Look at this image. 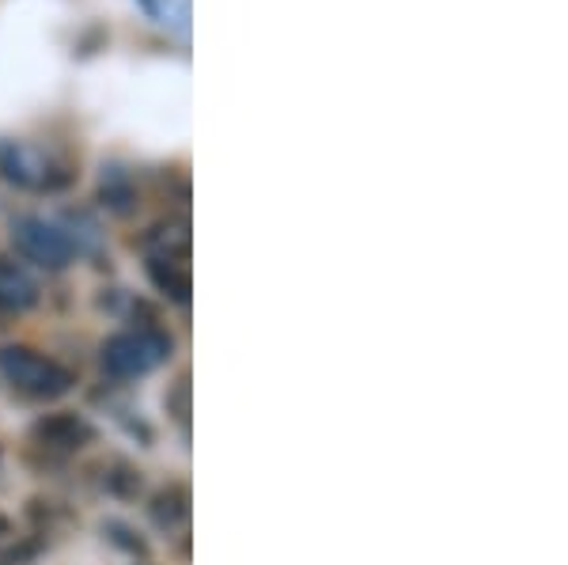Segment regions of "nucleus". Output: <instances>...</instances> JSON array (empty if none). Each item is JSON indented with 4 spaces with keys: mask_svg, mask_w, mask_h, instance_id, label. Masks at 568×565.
<instances>
[{
    "mask_svg": "<svg viewBox=\"0 0 568 565\" xmlns=\"http://www.w3.org/2000/svg\"><path fill=\"white\" fill-rule=\"evenodd\" d=\"M0 179L12 182L20 190H34V194H58L65 190L77 171L72 163L53 149L31 141H0Z\"/></svg>",
    "mask_w": 568,
    "mask_h": 565,
    "instance_id": "1",
    "label": "nucleus"
},
{
    "mask_svg": "<svg viewBox=\"0 0 568 565\" xmlns=\"http://www.w3.org/2000/svg\"><path fill=\"white\" fill-rule=\"evenodd\" d=\"M168 357H171V334L152 323H141V326H133V331L114 334V339L103 345V369L118 380L149 376V372L160 369Z\"/></svg>",
    "mask_w": 568,
    "mask_h": 565,
    "instance_id": "2",
    "label": "nucleus"
},
{
    "mask_svg": "<svg viewBox=\"0 0 568 565\" xmlns=\"http://www.w3.org/2000/svg\"><path fill=\"white\" fill-rule=\"evenodd\" d=\"M0 376L27 398H61L72 387L69 369L34 353L31 345H4L0 350Z\"/></svg>",
    "mask_w": 568,
    "mask_h": 565,
    "instance_id": "3",
    "label": "nucleus"
},
{
    "mask_svg": "<svg viewBox=\"0 0 568 565\" xmlns=\"http://www.w3.org/2000/svg\"><path fill=\"white\" fill-rule=\"evenodd\" d=\"M12 243L23 259H31L34 266H42V270H65L69 262L77 259V248H72L65 228L42 221V216H16Z\"/></svg>",
    "mask_w": 568,
    "mask_h": 565,
    "instance_id": "4",
    "label": "nucleus"
},
{
    "mask_svg": "<svg viewBox=\"0 0 568 565\" xmlns=\"http://www.w3.org/2000/svg\"><path fill=\"white\" fill-rule=\"evenodd\" d=\"M91 436H95V430H91L80 414H45L31 430V441L39 444L45 455H58V460L77 455L84 444H91Z\"/></svg>",
    "mask_w": 568,
    "mask_h": 565,
    "instance_id": "5",
    "label": "nucleus"
},
{
    "mask_svg": "<svg viewBox=\"0 0 568 565\" xmlns=\"http://www.w3.org/2000/svg\"><path fill=\"white\" fill-rule=\"evenodd\" d=\"M141 248L149 259H190V221L186 216L155 221L149 232H144Z\"/></svg>",
    "mask_w": 568,
    "mask_h": 565,
    "instance_id": "6",
    "label": "nucleus"
},
{
    "mask_svg": "<svg viewBox=\"0 0 568 565\" xmlns=\"http://www.w3.org/2000/svg\"><path fill=\"white\" fill-rule=\"evenodd\" d=\"M39 304V281L20 262L0 259V312H27Z\"/></svg>",
    "mask_w": 568,
    "mask_h": 565,
    "instance_id": "7",
    "label": "nucleus"
},
{
    "mask_svg": "<svg viewBox=\"0 0 568 565\" xmlns=\"http://www.w3.org/2000/svg\"><path fill=\"white\" fill-rule=\"evenodd\" d=\"M149 278L168 300L186 304L194 285H190V259H149Z\"/></svg>",
    "mask_w": 568,
    "mask_h": 565,
    "instance_id": "8",
    "label": "nucleus"
},
{
    "mask_svg": "<svg viewBox=\"0 0 568 565\" xmlns=\"http://www.w3.org/2000/svg\"><path fill=\"white\" fill-rule=\"evenodd\" d=\"M99 202H103L110 213H133L136 209V182L122 163H106L103 179H99Z\"/></svg>",
    "mask_w": 568,
    "mask_h": 565,
    "instance_id": "9",
    "label": "nucleus"
},
{
    "mask_svg": "<svg viewBox=\"0 0 568 565\" xmlns=\"http://www.w3.org/2000/svg\"><path fill=\"white\" fill-rule=\"evenodd\" d=\"M190 516V497L182 486H168L152 497V521L160 527H175Z\"/></svg>",
    "mask_w": 568,
    "mask_h": 565,
    "instance_id": "10",
    "label": "nucleus"
},
{
    "mask_svg": "<svg viewBox=\"0 0 568 565\" xmlns=\"http://www.w3.org/2000/svg\"><path fill=\"white\" fill-rule=\"evenodd\" d=\"M168 410H171V417L179 422V430L186 433L190 430V380L186 376H182L175 384V391L168 395Z\"/></svg>",
    "mask_w": 568,
    "mask_h": 565,
    "instance_id": "11",
    "label": "nucleus"
},
{
    "mask_svg": "<svg viewBox=\"0 0 568 565\" xmlns=\"http://www.w3.org/2000/svg\"><path fill=\"white\" fill-rule=\"evenodd\" d=\"M136 4H141V8H144V16H152V20L160 16V0H136Z\"/></svg>",
    "mask_w": 568,
    "mask_h": 565,
    "instance_id": "12",
    "label": "nucleus"
},
{
    "mask_svg": "<svg viewBox=\"0 0 568 565\" xmlns=\"http://www.w3.org/2000/svg\"><path fill=\"white\" fill-rule=\"evenodd\" d=\"M8 527H12V524H8L4 516H0V535H8Z\"/></svg>",
    "mask_w": 568,
    "mask_h": 565,
    "instance_id": "13",
    "label": "nucleus"
}]
</instances>
